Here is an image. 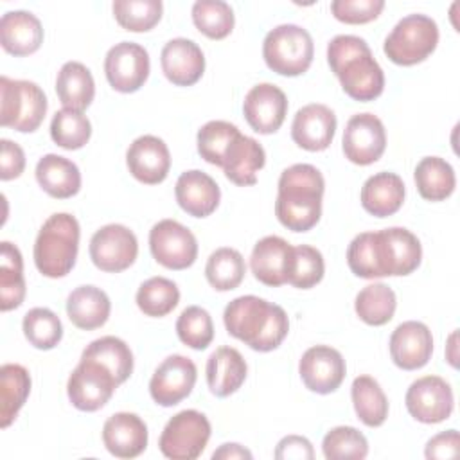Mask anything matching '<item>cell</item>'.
<instances>
[{
    "label": "cell",
    "mask_w": 460,
    "mask_h": 460,
    "mask_svg": "<svg viewBox=\"0 0 460 460\" xmlns=\"http://www.w3.org/2000/svg\"><path fill=\"white\" fill-rule=\"evenodd\" d=\"M226 332L257 352L275 350L289 332L286 311L255 295L234 298L223 313Z\"/></svg>",
    "instance_id": "6da1fadb"
},
{
    "label": "cell",
    "mask_w": 460,
    "mask_h": 460,
    "mask_svg": "<svg viewBox=\"0 0 460 460\" xmlns=\"http://www.w3.org/2000/svg\"><path fill=\"white\" fill-rule=\"evenodd\" d=\"M327 63L343 92L354 101H374L385 90V74L359 36L340 34L327 45Z\"/></svg>",
    "instance_id": "7a4b0ae2"
},
{
    "label": "cell",
    "mask_w": 460,
    "mask_h": 460,
    "mask_svg": "<svg viewBox=\"0 0 460 460\" xmlns=\"http://www.w3.org/2000/svg\"><path fill=\"white\" fill-rule=\"evenodd\" d=\"M325 180L311 164H295L282 171L275 201V216L293 232L311 230L322 216Z\"/></svg>",
    "instance_id": "3957f363"
},
{
    "label": "cell",
    "mask_w": 460,
    "mask_h": 460,
    "mask_svg": "<svg viewBox=\"0 0 460 460\" xmlns=\"http://www.w3.org/2000/svg\"><path fill=\"white\" fill-rule=\"evenodd\" d=\"M81 228L72 214L58 212L47 217L34 241V264L49 279H59L72 271L79 250Z\"/></svg>",
    "instance_id": "277c9868"
},
{
    "label": "cell",
    "mask_w": 460,
    "mask_h": 460,
    "mask_svg": "<svg viewBox=\"0 0 460 460\" xmlns=\"http://www.w3.org/2000/svg\"><path fill=\"white\" fill-rule=\"evenodd\" d=\"M314 56L311 34L295 23L271 29L262 41V58L270 70L279 75L295 77L309 70Z\"/></svg>",
    "instance_id": "5b68a950"
},
{
    "label": "cell",
    "mask_w": 460,
    "mask_h": 460,
    "mask_svg": "<svg viewBox=\"0 0 460 460\" xmlns=\"http://www.w3.org/2000/svg\"><path fill=\"white\" fill-rule=\"evenodd\" d=\"M47 106V97L36 83L0 77V124L4 128L32 133L43 122Z\"/></svg>",
    "instance_id": "8992f818"
},
{
    "label": "cell",
    "mask_w": 460,
    "mask_h": 460,
    "mask_svg": "<svg viewBox=\"0 0 460 460\" xmlns=\"http://www.w3.org/2000/svg\"><path fill=\"white\" fill-rule=\"evenodd\" d=\"M438 43V25L426 14H408L395 23L385 40L386 58L401 66L422 63Z\"/></svg>",
    "instance_id": "52a82bcc"
},
{
    "label": "cell",
    "mask_w": 460,
    "mask_h": 460,
    "mask_svg": "<svg viewBox=\"0 0 460 460\" xmlns=\"http://www.w3.org/2000/svg\"><path fill=\"white\" fill-rule=\"evenodd\" d=\"M210 431V422L201 411L183 410L167 420L158 447L171 460H194L205 451Z\"/></svg>",
    "instance_id": "ba28073f"
},
{
    "label": "cell",
    "mask_w": 460,
    "mask_h": 460,
    "mask_svg": "<svg viewBox=\"0 0 460 460\" xmlns=\"http://www.w3.org/2000/svg\"><path fill=\"white\" fill-rule=\"evenodd\" d=\"M117 386L119 381L104 365L81 358L68 377L66 394L74 408L81 411H97L111 399Z\"/></svg>",
    "instance_id": "9c48e42d"
},
{
    "label": "cell",
    "mask_w": 460,
    "mask_h": 460,
    "mask_svg": "<svg viewBox=\"0 0 460 460\" xmlns=\"http://www.w3.org/2000/svg\"><path fill=\"white\" fill-rule=\"evenodd\" d=\"M153 259L167 270H187L196 262L198 241L194 234L174 219H162L149 230Z\"/></svg>",
    "instance_id": "30bf717a"
},
{
    "label": "cell",
    "mask_w": 460,
    "mask_h": 460,
    "mask_svg": "<svg viewBox=\"0 0 460 460\" xmlns=\"http://www.w3.org/2000/svg\"><path fill=\"white\" fill-rule=\"evenodd\" d=\"M88 250L95 268L106 273H120L135 262L138 241L128 226L110 223L92 235Z\"/></svg>",
    "instance_id": "8fae6325"
},
{
    "label": "cell",
    "mask_w": 460,
    "mask_h": 460,
    "mask_svg": "<svg viewBox=\"0 0 460 460\" xmlns=\"http://www.w3.org/2000/svg\"><path fill=\"white\" fill-rule=\"evenodd\" d=\"M149 54L133 41L113 45L104 58V74L110 86L120 93H133L144 86L149 77Z\"/></svg>",
    "instance_id": "7c38bea8"
},
{
    "label": "cell",
    "mask_w": 460,
    "mask_h": 460,
    "mask_svg": "<svg viewBox=\"0 0 460 460\" xmlns=\"http://www.w3.org/2000/svg\"><path fill=\"white\" fill-rule=\"evenodd\" d=\"M408 413L422 424H438L451 417L455 397L449 383L438 376L413 381L404 397Z\"/></svg>",
    "instance_id": "4fadbf2b"
},
{
    "label": "cell",
    "mask_w": 460,
    "mask_h": 460,
    "mask_svg": "<svg viewBox=\"0 0 460 460\" xmlns=\"http://www.w3.org/2000/svg\"><path fill=\"white\" fill-rule=\"evenodd\" d=\"M198 379L196 365L181 354L167 356L149 381L151 399L160 406H174L190 395Z\"/></svg>",
    "instance_id": "5bb4252c"
},
{
    "label": "cell",
    "mask_w": 460,
    "mask_h": 460,
    "mask_svg": "<svg viewBox=\"0 0 460 460\" xmlns=\"http://www.w3.org/2000/svg\"><path fill=\"white\" fill-rule=\"evenodd\" d=\"M343 155L356 165L377 162L386 147V131L374 113L352 115L345 126L341 140Z\"/></svg>",
    "instance_id": "9a60e30c"
},
{
    "label": "cell",
    "mask_w": 460,
    "mask_h": 460,
    "mask_svg": "<svg viewBox=\"0 0 460 460\" xmlns=\"http://www.w3.org/2000/svg\"><path fill=\"white\" fill-rule=\"evenodd\" d=\"M379 262L385 277H404L420 266L422 246L415 234L402 226L376 232Z\"/></svg>",
    "instance_id": "2e32d148"
},
{
    "label": "cell",
    "mask_w": 460,
    "mask_h": 460,
    "mask_svg": "<svg viewBox=\"0 0 460 460\" xmlns=\"http://www.w3.org/2000/svg\"><path fill=\"white\" fill-rule=\"evenodd\" d=\"M347 365L340 350L329 345L307 349L298 363V374L307 390L314 394H332L345 379Z\"/></svg>",
    "instance_id": "e0dca14e"
},
{
    "label": "cell",
    "mask_w": 460,
    "mask_h": 460,
    "mask_svg": "<svg viewBox=\"0 0 460 460\" xmlns=\"http://www.w3.org/2000/svg\"><path fill=\"white\" fill-rule=\"evenodd\" d=\"M243 113L253 131L271 135L280 129L286 119L288 97L271 83L255 84L243 101Z\"/></svg>",
    "instance_id": "ac0fdd59"
},
{
    "label": "cell",
    "mask_w": 460,
    "mask_h": 460,
    "mask_svg": "<svg viewBox=\"0 0 460 460\" xmlns=\"http://www.w3.org/2000/svg\"><path fill=\"white\" fill-rule=\"evenodd\" d=\"M126 164L135 180L146 185L162 183L171 169L167 144L155 135L135 138L126 151Z\"/></svg>",
    "instance_id": "d6986e66"
},
{
    "label": "cell",
    "mask_w": 460,
    "mask_h": 460,
    "mask_svg": "<svg viewBox=\"0 0 460 460\" xmlns=\"http://www.w3.org/2000/svg\"><path fill=\"white\" fill-rule=\"evenodd\" d=\"M390 358L402 370L422 368L433 354V336L426 323L408 320L390 336Z\"/></svg>",
    "instance_id": "ffe728a7"
},
{
    "label": "cell",
    "mask_w": 460,
    "mask_h": 460,
    "mask_svg": "<svg viewBox=\"0 0 460 460\" xmlns=\"http://www.w3.org/2000/svg\"><path fill=\"white\" fill-rule=\"evenodd\" d=\"M336 133V115L325 104L302 106L291 124L293 142L305 151H323L331 146Z\"/></svg>",
    "instance_id": "44dd1931"
},
{
    "label": "cell",
    "mask_w": 460,
    "mask_h": 460,
    "mask_svg": "<svg viewBox=\"0 0 460 460\" xmlns=\"http://www.w3.org/2000/svg\"><path fill=\"white\" fill-rule=\"evenodd\" d=\"M164 75L176 86L196 84L205 72L203 50L187 38L169 40L160 54Z\"/></svg>",
    "instance_id": "7402d4cb"
},
{
    "label": "cell",
    "mask_w": 460,
    "mask_h": 460,
    "mask_svg": "<svg viewBox=\"0 0 460 460\" xmlns=\"http://www.w3.org/2000/svg\"><path fill=\"white\" fill-rule=\"evenodd\" d=\"M102 444L117 458H135L147 447V426L137 413H113L102 426Z\"/></svg>",
    "instance_id": "603a6c76"
},
{
    "label": "cell",
    "mask_w": 460,
    "mask_h": 460,
    "mask_svg": "<svg viewBox=\"0 0 460 460\" xmlns=\"http://www.w3.org/2000/svg\"><path fill=\"white\" fill-rule=\"evenodd\" d=\"M174 196L181 210H185L189 216L207 217L217 208L221 190L212 176L203 171L190 169L178 176Z\"/></svg>",
    "instance_id": "cb8c5ba5"
},
{
    "label": "cell",
    "mask_w": 460,
    "mask_h": 460,
    "mask_svg": "<svg viewBox=\"0 0 460 460\" xmlns=\"http://www.w3.org/2000/svg\"><path fill=\"white\" fill-rule=\"evenodd\" d=\"M293 246L279 237L266 235L255 243L250 255V268L253 277L264 286H282L288 279V270L291 262Z\"/></svg>",
    "instance_id": "d4e9b609"
},
{
    "label": "cell",
    "mask_w": 460,
    "mask_h": 460,
    "mask_svg": "<svg viewBox=\"0 0 460 460\" xmlns=\"http://www.w3.org/2000/svg\"><path fill=\"white\" fill-rule=\"evenodd\" d=\"M264 164L266 153L262 146L255 138L239 131L228 144L221 167L232 183L246 187L257 183V172L264 167Z\"/></svg>",
    "instance_id": "484cf974"
},
{
    "label": "cell",
    "mask_w": 460,
    "mask_h": 460,
    "mask_svg": "<svg viewBox=\"0 0 460 460\" xmlns=\"http://www.w3.org/2000/svg\"><path fill=\"white\" fill-rule=\"evenodd\" d=\"M0 43L13 56L34 54L43 43L41 22L29 11H9L0 20Z\"/></svg>",
    "instance_id": "4316f807"
},
{
    "label": "cell",
    "mask_w": 460,
    "mask_h": 460,
    "mask_svg": "<svg viewBox=\"0 0 460 460\" xmlns=\"http://www.w3.org/2000/svg\"><path fill=\"white\" fill-rule=\"evenodd\" d=\"M248 374L243 354L234 347L216 349L207 361V385L216 397L235 394Z\"/></svg>",
    "instance_id": "83f0119b"
},
{
    "label": "cell",
    "mask_w": 460,
    "mask_h": 460,
    "mask_svg": "<svg viewBox=\"0 0 460 460\" xmlns=\"http://www.w3.org/2000/svg\"><path fill=\"white\" fill-rule=\"evenodd\" d=\"M404 181L395 172H377L367 178L361 187V205L376 217H388L395 214L404 203Z\"/></svg>",
    "instance_id": "f1b7e54d"
},
{
    "label": "cell",
    "mask_w": 460,
    "mask_h": 460,
    "mask_svg": "<svg viewBox=\"0 0 460 460\" xmlns=\"http://www.w3.org/2000/svg\"><path fill=\"white\" fill-rule=\"evenodd\" d=\"M36 181L38 185L52 198L58 199H66L72 198L79 192L81 189V172L79 167L61 156L49 153L41 156L36 164Z\"/></svg>",
    "instance_id": "f546056e"
},
{
    "label": "cell",
    "mask_w": 460,
    "mask_h": 460,
    "mask_svg": "<svg viewBox=\"0 0 460 460\" xmlns=\"http://www.w3.org/2000/svg\"><path fill=\"white\" fill-rule=\"evenodd\" d=\"M111 311L108 295L95 286H79L66 298L68 320L83 331H93L102 327Z\"/></svg>",
    "instance_id": "4dcf8cb0"
},
{
    "label": "cell",
    "mask_w": 460,
    "mask_h": 460,
    "mask_svg": "<svg viewBox=\"0 0 460 460\" xmlns=\"http://www.w3.org/2000/svg\"><path fill=\"white\" fill-rule=\"evenodd\" d=\"M56 93L65 108L84 111L95 97L92 72L79 61H66L58 72Z\"/></svg>",
    "instance_id": "1f68e13d"
},
{
    "label": "cell",
    "mask_w": 460,
    "mask_h": 460,
    "mask_svg": "<svg viewBox=\"0 0 460 460\" xmlns=\"http://www.w3.org/2000/svg\"><path fill=\"white\" fill-rule=\"evenodd\" d=\"M420 198L428 201H444L456 187L455 169L440 156H424L413 172Z\"/></svg>",
    "instance_id": "d6a6232c"
},
{
    "label": "cell",
    "mask_w": 460,
    "mask_h": 460,
    "mask_svg": "<svg viewBox=\"0 0 460 460\" xmlns=\"http://www.w3.org/2000/svg\"><path fill=\"white\" fill-rule=\"evenodd\" d=\"M31 392L29 370L18 363L0 368V426L7 428L25 404Z\"/></svg>",
    "instance_id": "836d02e7"
},
{
    "label": "cell",
    "mask_w": 460,
    "mask_h": 460,
    "mask_svg": "<svg viewBox=\"0 0 460 460\" xmlns=\"http://www.w3.org/2000/svg\"><path fill=\"white\" fill-rule=\"evenodd\" d=\"M25 298L23 259L20 250L9 241L0 246V309L11 311L22 305Z\"/></svg>",
    "instance_id": "e575fe53"
},
{
    "label": "cell",
    "mask_w": 460,
    "mask_h": 460,
    "mask_svg": "<svg viewBox=\"0 0 460 460\" xmlns=\"http://www.w3.org/2000/svg\"><path fill=\"white\" fill-rule=\"evenodd\" d=\"M350 397L358 419L368 426L377 428L388 417V399L372 376H358L350 386Z\"/></svg>",
    "instance_id": "d590c367"
},
{
    "label": "cell",
    "mask_w": 460,
    "mask_h": 460,
    "mask_svg": "<svg viewBox=\"0 0 460 460\" xmlns=\"http://www.w3.org/2000/svg\"><path fill=\"white\" fill-rule=\"evenodd\" d=\"M84 359H93L104 365L122 385L133 372V352L128 343L117 336H102L93 340L81 354Z\"/></svg>",
    "instance_id": "8d00e7d4"
},
{
    "label": "cell",
    "mask_w": 460,
    "mask_h": 460,
    "mask_svg": "<svg viewBox=\"0 0 460 460\" xmlns=\"http://www.w3.org/2000/svg\"><path fill=\"white\" fill-rule=\"evenodd\" d=\"M397 307L395 293L390 286L383 282H374L365 286L354 300V309L359 320H363L367 325H385L394 318Z\"/></svg>",
    "instance_id": "74e56055"
},
{
    "label": "cell",
    "mask_w": 460,
    "mask_h": 460,
    "mask_svg": "<svg viewBox=\"0 0 460 460\" xmlns=\"http://www.w3.org/2000/svg\"><path fill=\"white\" fill-rule=\"evenodd\" d=\"M244 273L246 264L243 255L230 246H223L212 252L205 266V277L216 291L235 289L243 282Z\"/></svg>",
    "instance_id": "f35d334b"
},
{
    "label": "cell",
    "mask_w": 460,
    "mask_h": 460,
    "mask_svg": "<svg viewBox=\"0 0 460 460\" xmlns=\"http://www.w3.org/2000/svg\"><path fill=\"white\" fill-rule=\"evenodd\" d=\"M135 300L146 316L162 318L178 305L180 289L165 277H151L140 284Z\"/></svg>",
    "instance_id": "ab89813d"
},
{
    "label": "cell",
    "mask_w": 460,
    "mask_h": 460,
    "mask_svg": "<svg viewBox=\"0 0 460 460\" xmlns=\"http://www.w3.org/2000/svg\"><path fill=\"white\" fill-rule=\"evenodd\" d=\"M92 137V124L88 117L72 108H63L54 113L50 120V138L63 149L75 151L86 146Z\"/></svg>",
    "instance_id": "60d3db41"
},
{
    "label": "cell",
    "mask_w": 460,
    "mask_h": 460,
    "mask_svg": "<svg viewBox=\"0 0 460 460\" xmlns=\"http://www.w3.org/2000/svg\"><path fill=\"white\" fill-rule=\"evenodd\" d=\"M190 14L196 29L210 40L226 38L235 23L232 7L223 0H198Z\"/></svg>",
    "instance_id": "b9f144b4"
},
{
    "label": "cell",
    "mask_w": 460,
    "mask_h": 460,
    "mask_svg": "<svg viewBox=\"0 0 460 460\" xmlns=\"http://www.w3.org/2000/svg\"><path fill=\"white\" fill-rule=\"evenodd\" d=\"M22 329L27 341L40 350L54 349L63 338V325L59 316L47 307H32L27 311L22 322Z\"/></svg>",
    "instance_id": "7bdbcfd3"
},
{
    "label": "cell",
    "mask_w": 460,
    "mask_h": 460,
    "mask_svg": "<svg viewBox=\"0 0 460 460\" xmlns=\"http://www.w3.org/2000/svg\"><path fill=\"white\" fill-rule=\"evenodd\" d=\"M113 16L117 23L131 32L151 31L162 18L164 5L160 0H115Z\"/></svg>",
    "instance_id": "ee69618b"
},
{
    "label": "cell",
    "mask_w": 460,
    "mask_h": 460,
    "mask_svg": "<svg viewBox=\"0 0 460 460\" xmlns=\"http://www.w3.org/2000/svg\"><path fill=\"white\" fill-rule=\"evenodd\" d=\"M325 273V262L314 246L298 244L293 246L291 262L288 270L286 282L298 288V289H311L314 288Z\"/></svg>",
    "instance_id": "f6af8a7d"
},
{
    "label": "cell",
    "mask_w": 460,
    "mask_h": 460,
    "mask_svg": "<svg viewBox=\"0 0 460 460\" xmlns=\"http://www.w3.org/2000/svg\"><path fill=\"white\" fill-rule=\"evenodd\" d=\"M176 334L183 345L194 350H203L214 340L212 316L199 305H189L176 320Z\"/></svg>",
    "instance_id": "bcb514c9"
},
{
    "label": "cell",
    "mask_w": 460,
    "mask_h": 460,
    "mask_svg": "<svg viewBox=\"0 0 460 460\" xmlns=\"http://www.w3.org/2000/svg\"><path fill=\"white\" fill-rule=\"evenodd\" d=\"M347 264L350 271L359 279H381L383 270L377 252L376 232L358 234L347 248Z\"/></svg>",
    "instance_id": "7dc6e473"
},
{
    "label": "cell",
    "mask_w": 460,
    "mask_h": 460,
    "mask_svg": "<svg viewBox=\"0 0 460 460\" xmlns=\"http://www.w3.org/2000/svg\"><path fill=\"white\" fill-rule=\"evenodd\" d=\"M237 133H239V128L226 120H210L203 124L196 137L199 156L205 162L221 167L225 151Z\"/></svg>",
    "instance_id": "c3c4849f"
},
{
    "label": "cell",
    "mask_w": 460,
    "mask_h": 460,
    "mask_svg": "<svg viewBox=\"0 0 460 460\" xmlns=\"http://www.w3.org/2000/svg\"><path fill=\"white\" fill-rule=\"evenodd\" d=\"M323 456L336 458H365L368 455V442L361 431L352 426H336L329 429L322 440Z\"/></svg>",
    "instance_id": "681fc988"
},
{
    "label": "cell",
    "mask_w": 460,
    "mask_h": 460,
    "mask_svg": "<svg viewBox=\"0 0 460 460\" xmlns=\"http://www.w3.org/2000/svg\"><path fill=\"white\" fill-rule=\"evenodd\" d=\"M385 9V0H334L331 13L336 20L350 25L368 23Z\"/></svg>",
    "instance_id": "f907efd6"
},
{
    "label": "cell",
    "mask_w": 460,
    "mask_h": 460,
    "mask_svg": "<svg viewBox=\"0 0 460 460\" xmlns=\"http://www.w3.org/2000/svg\"><path fill=\"white\" fill-rule=\"evenodd\" d=\"M0 144H2L0 178L4 181H7V180H14V178L22 176V172L25 169V153H23V149L16 142H11L7 138H2Z\"/></svg>",
    "instance_id": "816d5d0a"
},
{
    "label": "cell",
    "mask_w": 460,
    "mask_h": 460,
    "mask_svg": "<svg viewBox=\"0 0 460 460\" xmlns=\"http://www.w3.org/2000/svg\"><path fill=\"white\" fill-rule=\"evenodd\" d=\"M275 458L279 460H311L314 458L313 444L300 435L284 437L275 449Z\"/></svg>",
    "instance_id": "f5cc1de1"
},
{
    "label": "cell",
    "mask_w": 460,
    "mask_h": 460,
    "mask_svg": "<svg viewBox=\"0 0 460 460\" xmlns=\"http://www.w3.org/2000/svg\"><path fill=\"white\" fill-rule=\"evenodd\" d=\"M458 446H460L458 431L447 429L428 440L424 455L426 458H453L458 455Z\"/></svg>",
    "instance_id": "db71d44e"
},
{
    "label": "cell",
    "mask_w": 460,
    "mask_h": 460,
    "mask_svg": "<svg viewBox=\"0 0 460 460\" xmlns=\"http://www.w3.org/2000/svg\"><path fill=\"white\" fill-rule=\"evenodd\" d=\"M212 458H223V460H241V458H246V460H252V453L241 446V444H235V442H228V444H223L219 446V449H216L212 453Z\"/></svg>",
    "instance_id": "11a10c76"
},
{
    "label": "cell",
    "mask_w": 460,
    "mask_h": 460,
    "mask_svg": "<svg viewBox=\"0 0 460 460\" xmlns=\"http://www.w3.org/2000/svg\"><path fill=\"white\" fill-rule=\"evenodd\" d=\"M446 359L453 368H458V332L453 331L446 345Z\"/></svg>",
    "instance_id": "9f6ffc18"
}]
</instances>
